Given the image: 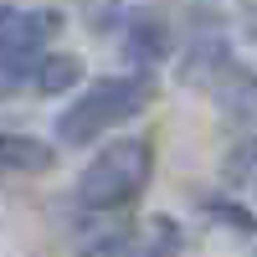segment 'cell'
<instances>
[{
	"mask_svg": "<svg viewBox=\"0 0 257 257\" xmlns=\"http://www.w3.org/2000/svg\"><path fill=\"white\" fill-rule=\"evenodd\" d=\"M149 98H155V82H149L144 72H134V77H103V82H93V88L82 93L77 103H67V108H62V118H57V139L72 144V149H82V144H93L98 134L118 128L123 118L144 113Z\"/></svg>",
	"mask_w": 257,
	"mask_h": 257,
	"instance_id": "6da1fadb",
	"label": "cell"
},
{
	"mask_svg": "<svg viewBox=\"0 0 257 257\" xmlns=\"http://www.w3.org/2000/svg\"><path fill=\"white\" fill-rule=\"evenodd\" d=\"M149 175H155L149 139H113L77 175V206L82 211H123V206H134L144 196Z\"/></svg>",
	"mask_w": 257,
	"mask_h": 257,
	"instance_id": "7a4b0ae2",
	"label": "cell"
},
{
	"mask_svg": "<svg viewBox=\"0 0 257 257\" xmlns=\"http://www.w3.org/2000/svg\"><path fill=\"white\" fill-rule=\"evenodd\" d=\"M62 31V11H21V6H0V57L16 62V67H26L47 52V41Z\"/></svg>",
	"mask_w": 257,
	"mask_h": 257,
	"instance_id": "3957f363",
	"label": "cell"
},
{
	"mask_svg": "<svg viewBox=\"0 0 257 257\" xmlns=\"http://www.w3.org/2000/svg\"><path fill=\"white\" fill-rule=\"evenodd\" d=\"M52 144H41L31 134H0V175H41L52 170Z\"/></svg>",
	"mask_w": 257,
	"mask_h": 257,
	"instance_id": "277c9868",
	"label": "cell"
},
{
	"mask_svg": "<svg viewBox=\"0 0 257 257\" xmlns=\"http://www.w3.org/2000/svg\"><path fill=\"white\" fill-rule=\"evenodd\" d=\"M77 77H82V62L77 57H36V62H26V88L31 93H47V98L77 88Z\"/></svg>",
	"mask_w": 257,
	"mask_h": 257,
	"instance_id": "5b68a950",
	"label": "cell"
},
{
	"mask_svg": "<svg viewBox=\"0 0 257 257\" xmlns=\"http://www.w3.org/2000/svg\"><path fill=\"white\" fill-rule=\"evenodd\" d=\"M226 180L242 190V196H257V139H247V144H237L226 155Z\"/></svg>",
	"mask_w": 257,
	"mask_h": 257,
	"instance_id": "8992f818",
	"label": "cell"
},
{
	"mask_svg": "<svg viewBox=\"0 0 257 257\" xmlns=\"http://www.w3.org/2000/svg\"><path fill=\"white\" fill-rule=\"evenodd\" d=\"M128 47H134L139 57L155 62V57H165V52H170V41H165V31H160L149 16H139V21H128Z\"/></svg>",
	"mask_w": 257,
	"mask_h": 257,
	"instance_id": "52a82bcc",
	"label": "cell"
},
{
	"mask_svg": "<svg viewBox=\"0 0 257 257\" xmlns=\"http://www.w3.org/2000/svg\"><path fill=\"white\" fill-rule=\"evenodd\" d=\"M201 216H211V221H226V226L247 231V237H257V216H252V211H242L237 201H201Z\"/></svg>",
	"mask_w": 257,
	"mask_h": 257,
	"instance_id": "ba28073f",
	"label": "cell"
},
{
	"mask_svg": "<svg viewBox=\"0 0 257 257\" xmlns=\"http://www.w3.org/2000/svg\"><path fill=\"white\" fill-rule=\"evenodd\" d=\"M21 88H26V67H16V62L0 57V98H16Z\"/></svg>",
	"mask_w": 257,
	"mask_h": 257,
	"instance_id": "9c48e42d",
	"label": "cell"
}]
</instances>
